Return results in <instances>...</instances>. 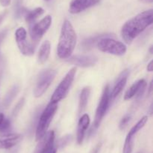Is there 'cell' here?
Instances as JSON below:
<instances>
[{"mask_svg":"<svg viewBox=\"0 0 153 153\" xmlns=\"http://www.w3.org/2000/svg\"><path fill=\"white\" fill-rule=\"evenodd\" d=\"M100 146L98 145L97 147H96V148H94V149L93 150L92 152H91V153H99V150H100Z\"/></svg>","mask_w":153,"mask_h":153,"instance_id":"obj_32","label":"cell"},{"mask_svg":"<svg viewBox=\"0 0 153 153\" xmlns=\"http://www.w3.org/2000/svg\"><path fill=\"white\" fill-rule=\"evenodd\" d=\"M51 24L52 16L50 15H47L39 22L30 25L29 34L33 43L37 44L42 38L43 34L48 31Z\"/></svg>","mask_w":153,"mask_h":153,"instance_id":"obj_8","label":"cell"},{"mask_svg":"<svg viewBox=\"0 0 153 153\" xmlns=\"http://www.w3.org/2000/svg\"><path fill=\"white\" fill-rule=\"evenodd\" d=\"M67 62L79 67L89 68L97 64L98 58L94 55H76L69 57Z\"/></svg>","mask_w":153,"mask_h":153,"instance_id":"obj_10","label":"cell"},{"mask_svg":"<svg viewBox=\"0 0 153 153\" xmlns=\"http://www.w3.org/2000/svg\"><path fill=\"white\" fill-rule=\"evenodd\" d=\"M4 115H3L2 113H0V124H1V122H2V120L4 119Z\"/></svg>","mask_w":153,"mask_h":153,"instance_id":"obj_34","label":"cell"},{"mask_svg":"<svg viewBox=\"0 0 153 153\" xmlns=\"http://www.w3.org/2000/svg\"><path fill=\"white\" fill-rule=\"evenodd\" d=\"M51 52V44L49 40H45L40 46L37 53V61L40 64H44L49 58Z\"/></svg>","mask_w":153,"mask_h":153,"instance_id":"obj_16","label":"cell"},{"mask_svg":"<svg viewBox=\"0 0 153 153\" xmlns=\"http://www.w3.org/2000/svg\"><path fill=\"white\" fill-rule=\"evenodd\" d=\"M57 110H58L57 103L51 101L48 104L46 108L43 110L37 124L35 134L36 141H37V142L40 141L47 133L48 128L50 125L51 122H52Z\"/></svg>","mask_w":153,"mask_h":153,"instance_id":"obj_3","label":"cell"},{"mask_svg":"<svg viewBox=\"0 0 153 153\" xmlns=\"http://www.w3.org/2000/svg\"><path fill=\"white\" fill-rule=\"evenodd\" d=\"M22 136L19 134H1L0 135V149H8L19 143Z\"/></svg>","mask_w":153,"mask_h":153,"instance_id":"obj_12","label":"cell"},{"mask_svg":"<svg viewBox=\"0 0 153 153\" xmlns=\"http://www.w3.org/2000/svg\"><path fill=\"white\" fill-rule=\"evenodd\" d=\"M38 142L33 153H47L55 146V132L53 130L47 132Z\"/></svg>","mask_w":153,"mask_h":153,"instance_id":"obj_11","label":"cell"},{"mask_svg":"<svg viewBox=\"0 0 153 153\" xmlns=\"http://www.w3.org/2000/svg\"><path fill=\"white\" fill-rule=\"evenodd\" d=\"M90 94H91V88L85 87L81 92L79 96V112L81 114L85 111L88 105V99H89Z\"/></svg>","mask_w":153,"mask_h":153,"instance_id":"obj_17","label":"cell"},{"mask_svg":"<svg viewBox=\"0 0 153 153\" xmlns=\"http://www.w3.org/2000/svg\"><path fill=\"white\" fill-rule=\"evenodd\" d=\"M147 121H148V117L146 116H143V118H140V119L136 123L135 125H134L132 128H131V130H130L129 132L128 133V134L130 135V136H134V135H135L139 130H141V129L144 127L145 124H146V122H147Z\"/></svg>","mask_w":153,"mask_h":153,"instance_id":"obj_20","label":"cell"},{"mask_svg":"<svg viewBox=\"0 0 153 153\" xmlns=\"http://www.w3.org/2000/svg\"><path fill=\"white\" fill-rule=\"evenodd\" d=\"M7 14V10H4V11H3L2 13L0 14V24H1V22H2L3 20L4 19V17L6 16Z\"/></svg>","mask_w":153,"mask_h":153,"instance_id":"obj_29","label":"cell"},{"mask_svg":"<svg viewBox=\"0 0 153 153\" xmlns=\"http://www.w3.org/2000/svg\"><path fill=\"white\" fill-rule=\"evenodd\" d=\"M56 152H57V148H55V146H54L53 148H52V149H50V150H49V151L47 153H56Z\"/></svg>","mask_w":153,"mask_h":153,"instance_id":"obj_33","label":"cell"},{"mask_svg":"<svg viewBox=\"0 0 153 153\" xmlns=\"http://www.w3.org/2000/svg\"><path fill=\"white\" fill-rule=\"evenodd\" d=\"M97 47L103 52L115 56H123L126 52L127 47L123 42L111 38L104 37L98 40Z\"/></svg>","mask_w":153,"mask_h":153,"instance_id":"obj_5","label":"cell"},{"mask_svg":"<svg viewBox=\"0 0 153 153\" xmlns=\"http://www.w3.org/2000/svg\"><path fill=\"white\" fill-rule=\"evenodd\" d=\"M70 138H71V136H65L62 138V139L60 140V143H61V146H64L66 143H67L68 142H70Z\"/></svg>","mask_w":153,"mask_h":153,"instance_id":"obj_27","label":"cell"},{"mask_svg":"<svg viewBox=\"0 0 153 153\" xmlns=\"http://www.w3.org/2000/svg\"><path fill=\"white\" fill-rule=\"evenodd\" d=\"M134 136H130L127 134L126 138L125 143H124L123 150V153H131L133 151V147H134Z\"/></svg>","mask_w":153,"mask_h":153,"instance_id":"obj_21","label":"cell"},{"mask_svg":"<svg viewBox=\"0 0 153 153\" xmlns=\"http://www.w3.org/2000/svg\"><path fill=\"white\" fill-rule=\"evenodd\" d=\"M146 69H147L148 71H152L153 70V61L152 60V61L149 62V64H147V68H146Z\"/></svg>","mask_w":153,"mask_h":153,"instance_id":"obj_30","label":"cell"},{"mask_svg":"<svg viewBox=\"0 0 153 153\" xmlns=\"http://www.w3.org/2000/svg\"><path fill=\"white\" fill-rule=\"evenodd\" d=\"M6 32H7V31H4V32H2L1 33H0V45H1V43L2 42L4 38L5 37Z\"/></svg>","mask_w":153,"mask_h":153,"instance_id":"obj_31","label":"cell"},{"mask_svg":"<svg viewBox=\"0 0 153 153\" xmlns=\"http://www.w3.org/2000/svg\"><path fill=\"white\" fill-rule=\"evenodd\" d=\"M110 100V88H109L108 86H106L104 89H103L102 94V97L100 98V102H99L98 106H97V110H96L95 119H94V124H93L92 128H91L90 133H92L93 130H97L99 126H100L103 117L105 116L108 109Z\"/></svg>","mask_w":153,"mask_h":153,"instance_id":"obj_6","label":"cell"},{"mask_svg":"<svg viewBox=\"0 0 153 153\" xmlns=\"http://www.w3.org/2000/svg\"><path fill=\"white\" fill-rule=\"evenodd\" d=\"M56 74V70L52 69H47L40 74L34 90V97L39 98L44 94L54 80Z\"/></svg>","mask_w":153,"mask_h":153,"instance_id":"obj_7","label":"cell"},{"mask_svg":"<svg viewBox=\"0 0 153 153\" xmlns=\"http://www.w3.org/2000/svg\"><path fill=\"white\" fill-rule=\"evenodd\" d=\"M15 39L21 53L25 56H31L34 52V44L27 39V32L23 27H19L15 32Z\"/></svg>","mask_w":153,"mask_h":153,"instance_id":"obj_9","label":"cell"},{"mask_svg":"<svg viewBox=\"0 0 153 153\" xmlns=\"http://www.w3.org/2000/svg\"><path fill=\"white\" fill-rule=\"evenodd\" d=\"M44 13V10L42 8H37L34 9L32 10L28 11L25 14V21L28 22V24L34 23V21L37 19L40 16H41Z\"/></svg>","mask_w":153,"mask_h":153,"instance_id":"obj_19","label":"cell"},{"mask_svg":"<svg viewBox=\"0 0 153 153\" xmlns=\"http://www.w3.org/2000/svg\"><path fill=\"white\" fill-rule=\"evenodd\" d=\"M76 73V68L73 67L67 72V74L65 75L59 85L57 86L55 88V92L52 94V97H51V102H54V103H57L61 101L64 98L67 97V94H68L70 88L71 87L72 84H73V80H74L75 75Z\"/></svg>","mask_w":153,"mask_h":153,"instance_id":"obj_4","label":"cell"},{"mask_svg":"<svg viewBox=\"0 0 153 153\" xmlns=\"http://www.w3.org/2000/svg\"><path fill=\"white\" fill-rule=\"evenodd\" d=\"M23 103H24V99L22 98V99H21L20 101H19V103L17 104V105H16V107H15L14 110H13V115H15V114H16V113H17L18 111H19V110L21 109V107H22V104H23Z\"/></svg>","mask_w":153,"mask_h":153,"instance_id":"obj_26","label":"cell"},{"mask_svg":"<svg viewBox=\"0 0 153 153\" xmlns=\"http://www.w3.org/2000/svg\"><path fill=\"white\" fill-rule=\"evenodd\" d=\"M144 81L145 80L141 79V80H139L137 81V82H134V83L131 86V87L127 90L126 92L125 93V95H124V100H129V99L132 98L133 97H134V96L137 94V93L138 92L140 86H141V85L143 83Z\"/></svg>","mask_w":153,"mask_h":153,"instance_id":"obj_18","label":"cell"},{"mask_svg":"<svg viewBox=\"0 0 153 153\" xmlns=\"http://www.w3.org/2000/svg\"><path fill=\"white\" fill-rule=\"evenodd\" d=\"M128 70H126L121 74L118 77L117 80L116 81L114 86L113 90H112L111 93H110L111 98H115L117 97L120 94V93L123 91V89L125 87L126 84L127 79H128Z\"/></svg>","mask_w":153,"mask_h":153,"instance_id":"obj_15","label":"cell"},{"mask_svg":"<svg viewBox=\"0 0 153 153\" xmlns=\"http://www.w3.org/2000/svg\"><path fill=\"white\" fill-rule=\"evenodd\" d=\"M11 0H0V4L3 7H7L10 4Z\"/></svg>","mask_w":153,"mask_h":153,"instance_id":"obj_28","label":"cell"},{"mask_svg":"<svg viewBox=\"0 0 153 153\" xmlns=\"http://www.w3.org/2000/svg\"><path fill=\"white\" fill-rule=\"evenodd\" d=\"M150 53H152V46H151L150 48Z\"/></svg>","mask_w":153,"mask_h":153,"instance_id":"obj_36","label":"cell"},{"mask_svg":"<svg viewBox=\"0 0 153 153\" xmlns=\"http://www.w3.org/2000/svg\"><path fill=\"white\" fill-rule=\"evenodd\" d=\"M153 22V10H145L124 23L121 28V36L126 44H131Z\"/></svg>","mask_w":153,"mask_h":153,"instance_id":"obj_1","label":"cell"},{"mask_svg":"<svg viewBox=\"0 0 153 153\" xmlns=\"http://www.w3.org/2000/svg\"><path fill=\"white\" fill-rule=\"evenodd\" d=\"M46 1H48V0H46Z\"/></svg>","mask_w":153,"mask_h":153,"instance_id":"obj_37","label":"cell"},{"mask_svg":"<svg viewBox=\"0 0 153 153\" xmlns=\"http://www.w3.org/2000/svg\"><path fill=\"white\" fill-rule=\"evenodd\" d=\"M10 128V122L7 118H4L2 122L0 124V133L1 134H7L8 133L9 129Z\"/></svg>","mask_w":153,"mask_h":153,"instance_id":"obj_24","label":"cell"},{"mask_svg":"<svg viewBox=\"0 0 153 153\" xmlns=\"http://www.w3.org/2000/svg\"><path fill=\"white\" fill-rule=\"evenodd\" d=\"M100 0H72L69 11L73 14H79L100 2Z\"/></svg>","mask_w":153,"mask_h":153,"instance_id":"obj_13","label":"cell"},{"mask_svg":"<svg viewBox=\"0 0 153 153\" xmlns=\"http://www.w3.org/2000/svg\"><path fill=\"white\" fill-rule=\"evenodd\" d=\"M18 92H19V87H18V86H14L10 90L9 93L7 94V96H6L5 100H4V104H5L6 106H7V105L12 101V100L14 98V97L16 95Z\"/></svg>","mask_w":153,"mask_h":153,"instance_id":"obj_23","label":"cell"},{"mask_svg":"<svg viewBox=\"0 0 153 153\" xmlns=\"http://www.w3.org/2000/svg\"><path fill=\"white\" fill-rule=\"evenodd\" d=\"M77 43V34L71 22L65 20L61 27V35L59 38L57 54L60 58L67 59L74 51Z\"/></svg>","mask_w":153,"mask_h":153,"instance_id":"obj_2","label":"cell"},{"mask_svg":"<svg viewBox=\"0 0 153 153\" xmlns=\"http://www.w3.org/2000/svg\"><path fill=\"white\" fill-rule=\"evenodd\" d=\"M130 118H131V117L128 115L123 117V118L120 121V128L121 130H123V129H124L126 127L128 122L130 121Z\"/></svg>","mask_w":153,"mask_h":153,"instance_id":"obj_25","label":"cell"},{"mask_svg":"<svg viewBox=\"0 0 153 153\" xmlns=\"http://www.w3.org/2000/svg\"><path fill=\"white\" fill-rule=\"evenodd\" d=\"M141 2H149V3H151L152 2L153 0H140Z\"/></svg>","mask_w":153,"mask_h":153,"instance_id":"obj_35","label":"cell"},{"mask_svg":"<svg viewBox=\"0 0 153 153\" xmlns=\"http://www.w3.org/2000/svg\"><path fill=\"white\" fill-rule=\"evenodd\" d=\"M91 119L87 113L84 114L79 118V124H78L77 128V142L78 144H82L83 142L84 137H85L86 130H88L90 125Z\"/></svg>","mask_w":153,"mask_h":153,"instance_id":"obj_14","label":"cell"},{"mask_svg":"<svg viewBox=\"0 0 153 153\" xmlns=\"http://www.w3.org/2000/svg\"><path fill=\"white\" fill-rule=\"evenodd\" d=\"M104 37H105V35L104 34H102V35L96 36V37L86 39V40H85L83 42H82V47L85 50L90 49V48L93 47V46L94 45V44L97 43L100 39H101L102 38H104Z\"/></svg>","mask_w":153,"mask_h":153,"instance_id":"obj_22","label":"cell"}]
</instances>
